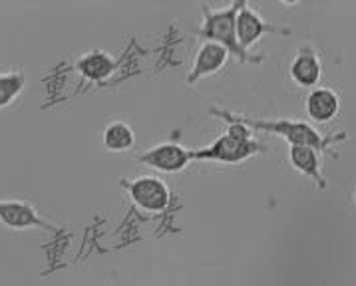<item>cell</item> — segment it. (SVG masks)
I'll return each mask as SVG.
<instances>
[{"mask_svg":"<svg viewBox=\"0 0 356 286\" xmlns=\"http://www.w3.org/2000/svg\"><path fill=\"white\" fill-rule=\"evenodd\" d=\"M138 161L143 165H149L157 171L177 173L184 171L187 165L193 161V151H189L175 143H161L138 155Z\"/></svg>","mask_w":356,"mask_h":286,"instance_id":"6","label":"cell"},{"mask_svg":"<svg viewBox=\"0 0 356 286\" xmlns=\"http://www.w3.org/2000/svg\"><path fill=\"white\" fill-rule=\"evenodd\" d=\"M323 76V66L321 60L314 54L313 48H300L299 54L295 56L291 64V78L302 87L314 86Z\"/></svg>","mask_w":356,"mask_h":286,"instance_id":"10","label":"cell"},{"mask_svg":"<svg viewBox=\"0 0 356 286\" xmlns=\"http://www.w3.org/2000/svg\"><path fill=\"white\" fill-rule=\"evenodd\" d=\"M76 70L80 72L88 80L100 82V80H108L115 72L114 58L102 50H92L82 58H78L76 62Z\"/></svg>","mask_w":356,"mask_h":286,"instance_id":"12","label":"cell"},{"mask_svg":"<svg viewBox=\"0 0 356 286\" xmlns=\"http://www.w3.org/2000/svg\"><path fill=\"white\" fill-rule=\"evenodd\" d=\"M0 223L8 229H42L48 233H60L58 227L42 219L26 201H0Z\"/></svg>","mask_w":356,"mask_h":286,"instance_id":"5","label":"cell"},{"mask_svg":"<svg viewBox=\"0 0 356 286\" xmlns=\"http://www.w3.org/2000/svg\"><path fill=\"white\" fill-rule=\"evenodd\" d=\"M213 115L231 119L233 126L227 129V133H223L221 137H217L209 147L193 151V159H200V161H217V163H239V161L253 158L259 151H265V147L257 142V140H253L251 129L247 128L245 124L233 119L225 112L213 110Z\"/></svg>","mask_w":356,"mask_h":286,"instance_id":"1","label":"cell"},{"mask_svg":"<svg viewBox=\"0 0 356 286\" xmlns=\"http://www.w3.org/2000/svg\"><path fill=\"white\" fill-rule=\"evenodd\" d=\"M122 185L128 189L134 203L147 213H159L170 203V189L157 177H138L134 181H124Z\"/></svg>","mask_w":356,"mask_h":286,"instance_id":"4","label":"cell"},{"mask_svg":"<svg viewBox=\"0 0 356 286\" xmlns=\"http://www.w3.org/2000/svg\"><path fill=\"white\" fill-rule=\"evenodd\" d=\"M227 58L229 52L221 44L205 42L200 48V52H197V58L193 62V68L187 74V84H195V82H200L201 78H205V76L217 74L225 66Z\"/></svg>","mask_w":356,"mask_h":286,"instance_id":"8","label":"cell"},{"mask_svg":"<svg viewBox=\"0 0 356 286\" xmlns=\"http://www.w3.org/2000/svg\"><path fill=\"white\" fill-rule=\"evenodd\" d=\"M26 86V76L22 72H6L0 74V110L10 106L20 96Z\"/></svg>","mask_w":356,"mask_h":286,"instance_id":"14","label":"cell"},{"mask_svg":"<svg viewBox=\"0 0 356 286\" xmlns=\"http://www.w3.org/2000/svg\"><path fill=\"white\" fill-rule=\"evenodd\" d=\"M341 110V100L330 87H316L307 98V114L318 124L334 119Z\"/></svg>","mask_w":356,"mask_h":286,"instance_id":"9","label":"cell"},{"mask_svg":"<svg viewBox=\"0 0 356 286\" xmlns=\"http://www.w3.org/2000/svg\"><path fill=\"white\" fill-rule=\"evenodd\" d=\"M102 142L108 151H128L129 147L136 143L134 129L124 121H112L108 128L104 129Z\"/></svg>","mask_w":356,"mask_h":286,"instance_id":"13","label":"cell"},{"mask_svg":"<svg viewBox=\"0 0 356 286\" xmlns=\"http://www.w3.org/2000/svg\"><path fill=\"white\" fill-rule=\"evenodd\" d=\"M355 203H356V191H355Z\"/></svg>","mask_w":356,"mask_h":286,"instance_id":"15","label":"cell"},{"mask_svg":"<svg viewBox=\"0 0 356 286\" xmlns=\"http://www.w3.org/2000/svg\"><path fill=\"white\" fill-rule=\"evenodd\" d=\"M243 2H233L227 8L221 10H209L207 6H203L205 12V22L200 30L201 38H205L207 42L221 44L229 54L239 58L241 62H261V56H249L247 52H243L241 46L237 42V15L241 10Z\"/></svg>","mask_w":356,"mask_h":286,"instance_id":"2","label":"cell"},{"mask_svg":"<svg viewBox=\"0 0 356 286\" xmlns=\"http://www.w3.org/2000/svg\"><path fill=\"white\" fill-rule=\"evenodd\" d=\"M269 32H283V34H286L289 30L267 24L249 4L243 2L241 10L237 15V42L241 46L243 52H247L257 40H261Z\"/></svg>","mask_w":356,"mask_h":286,"instance_id":"7","label":"cell"},{"mask_svg":"<svg viewBox=\"0 0 356 286\" xmlns=\"http://www.w3.org/2000/svg\"><path fill=\"white\" fill-rule=\"evenodd\" d=\"M233 119L241 121L245 126H251V128L279 133L291 145H309V147H314L318 153H323V149H327L328 145L339 143L348 137L346 133H341L337 137H321L314 131V128H311L309 124H302V121H289V119H281V121H249V119H243V117H233Z\"/></svg>","mask_w":356,"mask_h":286,"instance_id":"3","label":"cell"},{"mask_svg":"<svg viewBox=\"0 0 356 286\" xmlns=\"http://www.w3.org/2000/svg\"><path fill=\"white\" fill-rule=\"evenodd\" d=\"M289 159H291V165L297 171L311 177L318 187H323V189L327 187V181L323 179V173H321V153L314 147H309V145H291Z\"/></svg>","mask_w":356,"mask_h":286,"instance_id":"11","label":"cell"}]
</instances>
